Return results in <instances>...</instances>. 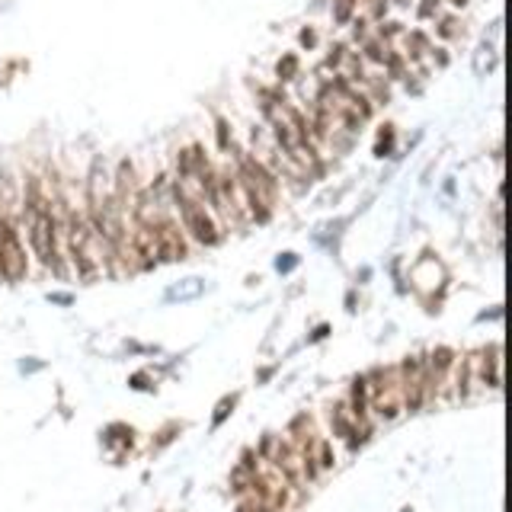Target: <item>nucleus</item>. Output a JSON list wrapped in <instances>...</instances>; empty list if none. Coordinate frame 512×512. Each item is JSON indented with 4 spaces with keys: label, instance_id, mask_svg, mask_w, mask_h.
Returning <instances> with one entry per match:
<instances>
[{
    "label": "nucleus",
    "instance_id": "1",
    "mask_svg": "<svg viewBox=\"0 0 512 512\" xmlns=\"http://www.w3.org/2000/svg\"><path fill=\"white\" fill-rule=\"evenodd\" d=\"M26 231H29V244L36 250V256L42 260V266L48 269H62V256H58V224H55V214L48 208V202L32 192L29 206H26Z\"/></svg>",
    "mask_w": 512,
    "mask_h": 512
},
{
    "label": "nucleus",
    "instance_id": "2",
    "mask_svg": "<svg viewBox=\"0 0 512 512\" xmlns=\"http://www.w3.org/2000/svg\"><path fill=\"white\" fill-rule=\"evenodd\" d=\"M183 218H186V228L196 234V240H202V244H214V240H218V234H214L218 228H214L212 218L206 214L202 202L183 199Z\"/></svg>",
    "mask_w": 512,
    "mask_h": 512
},
{
    "label": "nucleus",
    "instance_id": "3",
    "mask_svg": "<svg viewBox=\"0 0 512 512\" xmlns=\"http://www.w3.org/2000/svg\"><path fill=\"white\" fill-rule=\"evenodd\" d=\"M199 291H202V282H199V279H189V285H183V289L176 285V289L170 291V298H192V295H199Z\"/></svg>",
    "mask_w": 512,
    "mask_h": 512
}]
</instances>
